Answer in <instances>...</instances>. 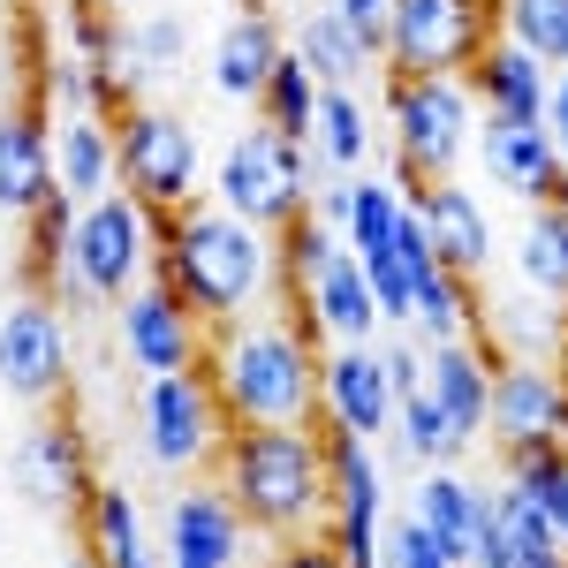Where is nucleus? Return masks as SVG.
Listing matches in <instances>:
<instances>
[{
    "label": "nucleus",
    "mask_w": 568,
    "mask_h": 568,
    "mask_svg": "<svg viewBox=\"0 0 568 568\" xmlns=\"http://www.w3.org/2000/svg\"><path fill=\"white\" fill-rule=\"evenodd\" d=\"M53 122H45V91H31L23 106L0 114V213L31 220L53 197Z\"/></svg>",
    "instance_id": "nucleus-18"
},
{
    "label": "nucleus",
    "mask_w": 568,
    "mask_h": 568,
    "mask_svg": "<svg viewBox=\"0 0 568 568\" xmlns=\"http://www.w3.org/2000/svg\"><path fill=\"white\" fill-rule=\"evenodd\" d=\"M311 152L326 175H356L372 160V114H364V91H318V130Z\"/></svg>",
    "instance_id": "nucleus-30"
},
{
    "label": "nucleus",
    "mask_w": 568,
    "mask_h": 568,
    "mask_svg": "<svg viewBox=\"0 0 568 568\" xmlns=\"http://www.w3.org/2000/svg\"><path fill=\"white\" fill-rule=\"evenodd\" d=\"M409 516L447 546V561H455V568H478L485 554H493V485L463 478L455 463L417 470V500H409Z\"/></svg>",
    "instance_id": "nucleus-15"
},
{
    "label": "nucleus",
    "mask_w": 568,
    "mask_h": 568,
    "mask_svg": "<svg viewBox=\"0 0 568 568\" xmlns=\"http://www.w3.org/2000/svg\"><path fill=\"white\" fill-rule=\"evenodd\" d=\"M61 568H99V554H91V546H77V554H69Z\"/></svg>",
    "instance_id": "nucleus-46"
},
{
    "label": "nucleus",
    "mask_w": 568,
    "mask_h": 568,
    "mask_svg": "<svg viewBox=\"0 0 568 568\" xmlns=\"http://www.w3.org/2000/svg\"><path fill=\"white\" fill-rule=\"evenodd\" d=\"M243 561V516L220 485H182L168 508V568H235Z\"/></svg>",
    "instance_id": "nucleus-20"
},
{
    "label": "nucleus",
    "mask_w": 568,
    "mask_h": 568,
    "mask_svg": "<svg viewBox=\"0 0 568 568\" xmlns=\"http://www.w3.org/2000/svg\"><path fill=\"white\" fill-rule=\"evenodd\" d=\"M387 568H455V561H447V546H439L417 516H402V524L387 530Z\"/></svg>",
    "instance_id": "nucleus-39"
},
{
    "label": "nucleus",
    "mask_w": 568,
    "mask_h": 568,
    "mask_svg": "<svg viewBox=\"0 0 568 568\" xmlns=\"http://www.w3.org/2000/svg\"><path fill=\"white\" fill-rule=\"evenodd\" d=\"M402 213H409L402 182L364 175V168H356V182H349V213H342V243H349L356 258H372V251H387V243H394Z\"/></svg>",
    "instance_id": "nucleus-33"
},
{
    "label": "nucleus",
    "mask_w": 568,
    "mask_h": 568,
    "mask_svg": "<svg viewBox=\"0 0 568 568\" xmlns=\"http://www.w3.org/2000/svg\"><path fill=\"white\" fill-rule=\"evenodd\" d=\"M205 372L220 387L227 425H311L318 417V349L296 318H235L213 326Z\"/></svg>",
    "instance_id": "nucleus-3"
},
{
    "label": "nucleus",
    "mask_w": 568,
    "mask_h": 568,
    "mask_svg": "<svg viewBox=\"0 0 568 568\" xmlns=\"http://www.w3.org/2000/svg\"><path fill=\"white\" fill-rule=\"evenodd\" d=\"M61 53H77L91 77H106L114 99H122V77H130V23L114 16V8H84V0H69L61 8Z\"/></svg>",
    "instance_id": "nucleus-29"
},
{
    "label": "nucleus",
    "mask_w": 568,
    "mask_h": 568,
    "mask_svg": "<svg viewBox=\"0 0 568 568\" xmlns=\"http://www.w3.org/2000/svg\"><path fill=\"white\" fill-rule=\"evenodd\" d=\"M554 447L568 455V379H561V409H554Z\"/></svg>",
    "instance_id": "nucleus-45"
},
{
    "label": "nucleus",
    "mask_w": 568,
    "mask_h": 568,
    "mask_svg": "<svg viewBox=\"0 0 568 568\" xmlns=\"http://www.w3.org/2000/svg\"><path fill=\"white\" fill-rule=\"evenodd\" d=\"M493 31L568 69V0H493Z\"/></svg>",
    "instance_id": "nucleus-36"
},
{
    "label": "nucleus",
    "mask_w": 568,
    "mask_h": 568,
    "mask_svg": "<svg viewBox=\"0 0 568 568\" xmlns=\"http://www.w3.org/2000/svg\"><path fill=\"white\" fill-rule=\"evenodd\" d=\"M114 175L144 213H182L205 197V144H197V122L160 106V99H130L122 122H114Z\"/></svg>",
    "instance_id": "nucleus-5"
},
{
    "label": "nucleus",
    "mask_w": 568,
    "mask_h": 568,
    "mask_svg": "<svg viewBox=\"0 0 568 568\" xmlns=\"http://www.w3.org/2000/svg\"><path fill=\"white\" fill-rule=\"evenodd\" d=\"M470 114L478 99L463 77H402L387 69V122H394V152H402V175H455L463 152H470Z\"/></svg>",
    "instance_id": "nucleus-6"
},
{
    "label": "nucleus",
    "mask_w": 568,
    "mask_h": 568,
    "mask_svg": "<svg viewBox=\"0 0 568 568\" xmlns=\"http://www.w3.org/2000/svg\"><path fill=\"white\" fill-rule=\"evenodd\" d=\"M546 130H554V144H561V168H568V69L554 77V91H546Z\"/></svg>",
    "instance_id": "nucleus-43"
},
{
    "label": "nucleus",
    "mask_w": 568,
    "mask_h": 568,
    "mask_svg": "<svg viewBox=\"0 0 568 568\" xmlns=\"http://www.w3.org/2000/svg\"><path fill=\"white\" fill-rule=\"evenodd\" d=\"M342 251H349V243H342V227H326V220L311 213V205H304L296 220H288L281 235H273V265H281V281H288V296L304 288L311 273H326V265L342 258Z\"/></svg>",
    "instance_id": "nucleus-37"
},
{
    "label": "nucleus",
    "mask_w": 568,
    "mask_h": 568,
    "mask_svg": "<svg viewBox=\"0 0 568 568\" xmlns=\"http://www.w3.org/2000/svg\"><path fill=\"white\" fill-rule=\"evenodd\" d=\"M478 152H485V175L500 190H516V197H530V205L561 182V144H554L546 122H485Z\"/></svg>",
    "instance_id": "nucleus-22"
},
{
    "label": "nucleus",
    "mask_w": 568,
    "mask_h": 568,
    "mask_svg": "<svg viewBox=\"0 0 568 568\" xmlns=\"http://www.w3.org/2000/svg\"><path fill=\"white\" fill-rule=\"evenodd\" d=\"M53 182H61V197H106L114 190V122H99V114H61V130H53Z\"/></svg>",
    "instance_id": "nucleus-25"
},
{
    "label": "nucleus",
    "mask_w": 568,
    "mask_h": 568,
    "mask_svg": "<svg viewBox=\"0 0 568 568\" xmlns=\"http://www.w3.org/2000/svg\"><path fill=\"white\" fill-rule=\"evenodd\" d=\"M554 409H561V372L546 356H493V402H485V433L508 447H538L554 439Z\"/></svg>",
    "instance_id": "nucleus-17"
},
{
    "label": "nucleus",
    "mask_w": 568,
    "mask_h": 568,
    "mask_svg": "<svg viewBox=\"0 0 568 568\" xmlns=\"http://www.w3.org/2000/svg\"><path fill=\"white\" fill-rule=\"evenodd\" d=\"M288 53H296L326 91H356V84H364V69H372V53L349 39V23H342L334 8H311L304 23H296V45H288Z\"/></svg>",
    "instance_id": "nucleus-27"
},
{
    "label": "nucleus",
    "mask_w": 568,
    "mask_h": 568,
    "mask_svg": "<svg viewBox=\"0 0 568 568\" xmlns=\"http://www.w3.org/2000/svg\"><path fill=\"white\" fill-rule=\"evenodd\" d=\"M318 425L326 433H356V439H379L394 425L387 356L372 342H334L318 356Z\"/></svg>",
    "instance_id": "nucleus-14"
},
{
    "label": "nucleus",
    "mask_w": 568,
    "mask_h": 568,
    "mask_svg": "<svg viewBox=\"0 0 568 568\" xmlns=\"http://www.w3.org/2000/svg\"><path fill=\"white\" fill-rule=\"evenodd\" d=\"M220 439H227V409H220V387L205 364L144 379V455L160 470H175V478L213 470Z\"/></svg>",
    "instance_id": "nucleus-8"
},
{
    "label": "nucleus",
    "mask_w": 568,
    "mask_h": 568,
    "mask_svg": "<svg viewBox=\"0 0 568 568\" xmlns=\"http://www.w3.org/2000/svg\"><path fill=\"white\" fill-rule=\"evenodd\" d=\"M546 197H554V205H561V213H568V168H561V182H554V190H546Z\"/></svg>",
    "instance_id": "nucleus-47"
},
{
    "label": "nucleus",
    "mask_w": 568,
    "mask_h": 568,
    "mask_svg": "<svg viewBox=\"0 0 568 568\" xmlns=\"http://www.w3.org/2000/svg\"><path fill=\"white\" fill-rule=\"evenodd\" d=\"M387 356V387H394V402H409V394L425 387V356L409 349V342H402V349H379Z\"/></svg>",
    "instance_id": "nucleus-42"
},
{
    "label": "nucleus",
    "mask_w": 568,
    "mask_h": 568,
    "mask_svg": "<svg viewBox=\"0 0 568 568\" xmlns=\"http://www.w3.org/2000/svg\"><path fill=\"white\" fill-rule=\"evenodd\" d=\"M318 175H326V168H318L311 144H288V136L265 130V122H243V130L227 136L220 168L205 175V197H213L220 213L251 220V227H265V235H281V227L311 205Z\"/></svg>",
    "instance_id": "nucleus-4"
},
{
    "label": "nucleus",
    "mask_w": 568,
    "mask_h": 568,
    "mask_svg": "<svg viewBox=\"0 0 568 568\" xmlns=\"http://www.w3.org/2000/svg\"><path fill=\"white\" fill-rule=\"evenodd\" d=\"M318 77H311L296 53H281L273 61V77H265V91H258V122L265 130H281L288 144H311V130H318Z\"/></svg>",
    "instance_id": "nucleus-32"
},
{
    "label": "nucleus",
    "mask_w": 568,
    "mask_h": 568,
    "mask_svg": "<svg viewBox=\"0 0 568 568\" xmlns=\"http://www.w3.org/2000/svg\"><path fill=\"white\" fill-rule=\"evenodd\" d=\"M205 342H213V326L182 304L160 273H152V281H136L130 296H122V356H130L144 379L205 364Z\"/></svg>",
    "instance_id": "nucleus-13"
},
{
    "label": "nucleus",
    "mask_w": 568,
    "mask_h": 568,
    "mask_svg": "<svg viewBox=\"0 0 568 568\" xmlns=\"http://www.w3.org/2000/svg\"><path fill=\"white\" fill-rule=\"evenodd\" d=\"M493 39V0H394L387 69L402 77H463Z\"/></svg>",
    "instance_id": "nucleus-10"
},
{
    "label": "nucleus",
    "mask_w": 568,
    "mask_h": 568,
    "mask_svg": "<svg viewBox=\"0 0 568 568\" xmlns=\"http://www.w3.org/2000/svg\"><path fill=\"white\" fill-rule=\"evenodd\" d=\"M326 8H334V16L349 23V39L364 45L372 61L387 53V16H394V0H326Z\"/></svg>",
    "instance_id": "nucleus-40"
},
{
    "label": "nucleus",
    "mask_w": 568,
    "mask_h": 568,
    "mask_svg": "<svg viewBox=\"0 0 568 568\" xmlns=\"http://www.w3.org/2000/svg\"><path fill=\"white\" fill-rule=\"evenodd\" d=\"M288 45H281V31H273V16H235L227 31H220L213 45V91L220 99H243V106H258L265 77H273V61H281Z\"/></svg>",
    "instance_id": "nucleus-26"
},
{
    "label": "nucleus",
    "mask_w": 568,
    "mask_h": 568,
    "mask_svg": "<svg viewBox=\"0 0 568 568\" xmlns=\"http://www.w3.org/2000/svg\"><path fill=\"white\" fill-rule=\"evenodd\" d=\"M8 478H16V493H23L31 508H45V516H77V508L91 500V485H99L84 425H69V417L23 425L16 455H8Z\"/></svg>",
    "instance_id": "nucleus-12"
},
{
    "label": "nucleus",
    "mask_w": 568,
    "mask_h": 568,
    "mask_svg": "<svg viewBox=\"0 0 568 568\" xmlns=\"http://www.w3.org/2000/svg\"><path fill=\"white\" fill-rule=\"evenodd\" d=\"M516 273H524L530 296H554L568 304V213L554 197H538L524 220V235H516Z\"/></svg>",
    "instance_id": "nucleus-28"
},
{
    "label": "nucleus",
    "mask_w": 568,
    "mask_h": 568,
    "mask_svg": "<svg viewBox=\"0 0 568 568\" xmlns=\"http://www.w3.org/2000/svg\"><path fill=\"white\" fill-rule=\"evenodd\" d=\"M296 304H304V326L334 334V342H372L379 334V296H372L356 251H342L326 273H311L304 288H296Z\"/></svg>",
    "instance_id": "nucleus-21"
},
{
    "label": "nucleus",
    "mask_w": 568,
    "mask_h": 568,
    "mask_svg": "<svg viewBox=\"0 0 568 568\" xmlns=\"http://www.w3.org/2000/svg\"><path fill=\"white\" fill-rule=\"evenodd\" d=\"M77 516H84V546L99 554V568H168V561H160V546H152V530H144V508H136L130 485L99 478Z\"/></svg>",
    "instance_id": "nucleus-23"
},
{
    "label": "nucleus",
    "mask_w": 568,
    "mask_h": 568,
    "mask_svg": "<svg viewBox=\"0 0 568 568\" xmlns=\"http://www.w3.org/2000/svg\"><path fill=\"white\" fill-rule=\"evenodd\" d=\"M84 8H114V16H122V0H84Z\"/></svg>",
    "instance_id": "nucleus-48"
},
{
    "label": "nucleus",
    "mask_w": 568,
    "mask_h": 568,
    "mask_svg": "<svg viewBox=\"0 0 568 568\" xmlns=\"http://www.w3.org/2000/svg\"><path fill=\"white\" fill-rule=\"evenodd\" d=\"M379 568H387V561H379Z\"/></svg>",
    "instance_id": "nucleus-49"
},
{
    "label": "nucleus",
    "mask_w": 568,
    "mask_h": 568,
    "mask_svg": "<svg viewBox=\"0 0 568 568\" xmlns=\"http://www.w3.org/2000/svg\"><path fill=\"white\" fill-rule=\"evenodd\" d=\"M152 251H160V213H144L130 190H106V197L77 205L69 273L84 281L91 304H122L136 281H152Z\"/></svg>",
    "instance_id": "nucleus-7"
},
{
    "label": "nucleus",
    "mask_w": 568,
    "mask_h": 568,
    "mask_svg": "<svg viewBox=\"0 0 568 568\" xmlns=\"http://www.w3.org/2000/svg\"><path fill=\"white\" fill-rule=\"evenodd\" d=\"M417 220H425V235H433V258L447 273H463V281H485L493 273V251H500V235H493V213H485V197L470 182L439 175V182H417Z\"/></svg>",
    "instance_id": "nucleus-16"
},
{
    "label": "nucleus",
    "mask_w": 568,
    "mask_h": 568,
    "mask_svg": "<svg viewBox=\"0 0 568 568\" xmlns=\"http://www.w3.org/2000/svg\"><path fill=\"white\" fill-rule=\"evenodd\" d=\"M463 84H470V99L485 106V122H546V91H554V77H546V61L538 53H524L516 39H485V53L463 69Z\"/></svg>",
    "instance_id": "nucleus-19"
},
{
    "label": "nucleus",
    "mask_w": 568,
    "mask_h": 568,
    "mask_svg": "<svg viewBox=\"0 0 568 568\" xmlns=\"http://www.w3.org/2000/svg\"><path fill=\"white\" fill-rule=\"evenodd\" d=\"M69 372H77V342H69L61 304L23 288L0 311V394H16L23 409H53L69 394Z\"/></svg>",
    "instance_id": "nucleus-11"
},
{
    "label": "nucleus",
    "mask_w": 568,
    "mask_h": 568,
    "mask_svg": "<svg viewBox=\"0 0 568 568\" xmlns=\"http://www.w3.org/2000/svg\"><path fill=\"white\" fill-rule=\"evenodd\" d=\"M213 478L235 500L243 530L296 538L326 516V433L318 425H227Z\"/></svg>",
    "instance_id": "nucleus-2"
},
{
    "label": "nucleus",
    "mask_w": 568,
    "mask_h": 568,
    "mask_svg": "<svg viewBox=\"0 0 568 568\" xmlns=\"http://www.w3.org/2000/svg\"><path fill=\"white\" fill-rule=\"evenodd\" d=\"M409 326L425 334V349H439V342H470V334H478V304H470V281H463V273H447V265L417 273V296H409Z\"/></svg>",
    "instance_id": "nucleus-31"
},
{
    "label": "nucleus",
    "mask_w": 568,
    "mask_h": 568,
    "mask_svg": "<svg viewBox=\"0 0 568 568\" xmlns=\"http://www.w3.org/2000/svg\"><path fill=\"white\" fill-rule=\"evenodd\" d=\"M546 516H554V538H561V554H568V470L554 485V500H546Z\"/></svg>",
    "instance_id": "nucleus-44"
},
{
    "label": "nucleus",
    "mask_w": 568,
    "mask_h": 568,
    "mask_svg": "<svg viewBox=\"0 0 568 568\" xmlns=\"http://www.w3.org/2000/svg\"><path fill=\"white\" fill-rule=\"evenodd\" d=\"M273 568H342V554L326 546V538H311V530H296L281 554H273Z\"/></svg>",
    "instance_id": "nucleus-41"
},
{
    "label": "nucleus",
    "mask_w": 568,
    "mask_h": 568,
    "mask_svg": "<svg viewBox=\"0 0 568 568\" xmlns=\"http://www.w3.org/2000/svg\"><path fill=\"white\" fill-rule=\"evenodd\" d=\"M182 53H190V23H182V16H144V23H130V77H122V106L136 99V69L168 77V69H182Z\"/></svg>",
    "instance_id": "nucleus-38"
},
{
    "label": "nucleus",
    "mask_w": 568,
    "mask_h": 568,
    "mask_svg": "<svg viewBox=\"0 0 568 568\" xmlns=\"http://www.w3.org/2000/svg\"><path fill=\"white\" fill-rule=\"evenodd\" d=\"M326 546L342 554V568L387 561V470L356 433H326Z\"/></svg>",
    "instance_id": "nucleus-9"
},
{
    "label": "nucleus",
    "mask_w": 568,
    "mask_h": 568,
    "mask_svg": "<svg viewBox=\"0 0 568 568\" xmlns=\"http://www.w3.org/2000/svg\"><path fill=\"white\" fill-rule=\"evenodd\" d=\"M31 227V251H23V288H39V296H53V281L69 273V235H77V197H45L39 213L23 220Z\"/></svg>",
    "instance_id": "nucleus-35"
},
{
    "label": "nucleus",
    "mask_w": 568,
    "mask_h": 568,
    "mask_svg": "<svg viewBox=\"0 0 568 568\" xmlns=\"http://www.w3.org/2000/svg\"><path fill=\"white\" fill-rule=\"evenodd\" d=\"M425 394H433L439 409L455 417V433L478 439L485 433V402H493V356L478 349V334L470 342H439L425 356Z\"/></svg>",
    "instance_id": "nucleus-24"
},
{
    "label": "nucleus",
    "mask_w": 568,
    "mask_h": 568,
    "mask_svg": "<svg viewBox=\"0 0 568 568\" xmlns=\"http://www.w3.org/2000/svg\"><path fill=\"white\" fill-rule=\"evenodd\" d=\"M387 433L402 439V455H409L417 470H433V463H455V455H470V447H478V439L455 433V417H447V409H439L425 387L409 394V402H394V425H387Z\"/></svg>",
    "instance_id": "nucleus-34"
},
{
    "label": "nucleus",
    "mask_w": 568,
    "mask_h": 568,
    "mask_svg": "<svg viewBox=\"0 0 568 568\" xmlns=\"http://www.w3.org/2000/svg\"><path fill=\"white\" fill-rule=\"evenodd\" d=\"M152 273H160L205 326H235V318H251V311L265 304V288H273L281 265H273V235H265V227L220 213L213 197H197V205H182V213H160Z\"/></svg>",
    "instance_id": "nucleus-1"
}]
</instances>
